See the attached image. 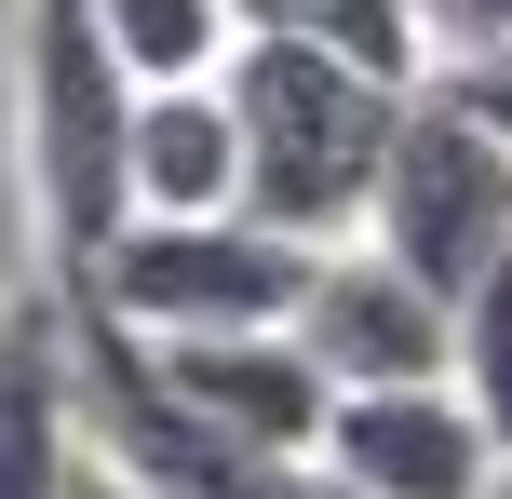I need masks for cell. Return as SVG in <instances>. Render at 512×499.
<instances>
[{"label":"cell","mask_w":512,"mask_h":499,"mask_svg":"<svg viewBox=\"0 0 512 499\" xmlns=\"http://www.w3.org/2000/svg\"><path fill=\"white\" fill-rule=\"evenodd\" d=\"M418 81H378L351 54H324L310 27H256L230 54V108H243V216L297 243H364L391 176V135H405Z\"/></svg>","instance_id":"6da1fadb"},{"label":"cell","mask_w":512,"mask_h":499,"mask_svg":"<svg viewBox=\"0 0 512 499\" xmlns=\"http://www.w3.org/2000/svg\"><path fill=\"white\" fill-rule=\"evenodd\" d=\"M27 203H41L54 297H81L108 270V243L135 230V81L108 54L95 0H27Z\"/></svg>","instance_id":"7a4b0ae2"},{"label":"cell","mask_w":512,"mask_h":499,"mask_svg":"<svg viewBox=\"0 0 512 499\" xmlns=\"http://www.w3.org/2000/svg\"><path fill=\"white\" fill-rule=\"evenodd\" d=\"M310 270H324V243L270 230V216H135L68 311L122 324V338H149V351H176V338H256V324H297Z\"/></svg>","instance_id":"3957f363"},{"label":"cell","mask_w":512,"mask_h":499,"mask_svg":"<svg viewBox=\"0 0 512 499\" xmlns=\"http://www.w3.org/2000/svg\"><path fill=\"white\" fill-rule=\"evenodd\" d=\"M364 243L405 257L432 297H472L512 257V135L459 95V81H418L405 95V135H391V176H378Z\"/></svg>","instance_id":"277c9868"},{"label":"cell","mask_w":512,"mask_h":499,"mask_svg":"<svg viewBox=\"0 0 512 499\" xmlns=\"http://www.w3.org/2000/svg\"><path fill=\"white\" fill-rule=\"evenodd\" d=\"M297 338L337 392H418V378H459V297H432L378 243H324V270L297 297Z\"/></svg>","instance_id":"5b68a950"},{"label":"cell","mask_w":512,"mask_h":499,"mask_svg":"<svg viewBox=\"0 0 512 499\" xmlns=\"http://www.w3.org/2000/svg\"><path fill=\"white\" fill-rule=\"evenodd\" d=\"M499 432L459 378H418V392H337L324 419V473L364 499H486L499 486Z\"/></svg>","instance_id":"8992f818"},{"label":"cell","mask_w":512,"mask_h":499,"mask_svg":"<svg viewBox=\"0 0 512 499\" xmlns=\"http://www.w3.org/2000/svg\"><path fill=\"white\" fill-rule=\"evenodd\" d=\"M135 351H149V338H135ZM149 365H162V392H176L203 432H230V446H256V459H324L337 378L310 365L297 324H256V338H176V351H149Z\"/></svg>","instance_id":"52a82bcc"},{"label":"cell","mask_w":512,"mask_h":499,"mask_svg":"<svg viewBox=\"0 0 512 499\" xmlns=\"http://www.w3.org/2000/svg\"><path fill=\"white\" fill-rule=\"evenodd\" d=\"M0 499H81V378L68 297H27L0 324Z\"/></svg>","instance_id":"ba28073f"},{"label":"cell","mask_w":512,"mask_h":499,"mask_svg":"<svg viewBox=\"0 0 512 499\" xmlns=\"http://www.w3.org/2000/svg\"><path fill=\"white\" fill-rule=\"evenodd\" d=\"M135 216H243V108H230V81L135 95Z\"/></svg>","instance_id":"9c48e42d"},{"label":"cell","mask_w":512,"mask_h":499,"mask_svg":"<svg viewBox=\"0 0 512 499\" xmlns=\"http://www.w3.org/2000/svg\"><path fill=\"white\" fill-rule=\"evenodd\" d=\"M108 54H122L135 95H176V81H230V54L256 41L243 0H95Z\"/></svg>","instance_id":"30bf717a"},{"label":"cell","mask_w":512,"mask_h":499,"mask_svg":"<svg viewBox=\"0 0 512 499\" xmlns=\"http://www.w3.org/2000/svg\"><path fill=\"white\" fill-rule=\"evenodd\" d=\"M270 27H310L324 54H351V68H378V81H432L418 0H270Z\"/></svg>","instance_id":"8fae6325"},{"label":"cell","mask_w":512,"mask_h":499,"mask_svg":"<svg viewBox=\"0 0 512 499\" xmlns=\"http://www.w3.org/2000/svg\"><path fill=\"white\" fill-rule=\"evenodd\" d=\"M459 392L486 405V432L512 446V257L459 297Z\"/></svg>","instance_id":"7c38bea8"},{"label":"cell","mask_w":512,"mask_h":499,"mask_svg":"<svg viewBox=\"0 0 512 499\" xmlns=\"http://www.w3.org/2000/svg\"><path fill=\"white\" fill-rule=\"evenodd\" d=\"M418 27H432V68H486V54H512V0H418Z\"/></svg>","instance_id":"4fadbf2b"},{"label":"cell","mask_w":512,"mask_h":499,"mask_svg":"<svg viewBox=\"0 0 512 499\" xmlns=\"http://www.w3.org/2000/svg\"><path fill=\"white\" fill-rule=\"evenodd\" d=\"M432 81H459V95H472V108H486V122L512 135V54H486V68H432Z\"/></svg>","instance_id":"5bb4252c"},{"label":"cell","mask_w":512,"mask_h":499,"mask_svg":"<svg viewBox=\"0 0 512 499\" xmlns=\"http://www.w3.org/2000/svg\"><path fill=\"white\" fill-rule=\"evenodd\" d=\"M81 499H149V486H135V473H108V459L81 446Z\"/></svg>","instance_id":"9a60e30c"},{"label":"cell","mask_w":512,"mask_h":499,"mask_svg":"<svg viewBox=\"0 0 512 499\" xmlns=\"http://www.w3.org/2000/svg\"><path fill=\"white\" fill-rule=\"evenodd\" d=\"M486 499H512V459H499V486H486Z\"/></svg>","instance_id":"2e32d148"},{"label":"cell","mask_w":512,"mask_h":499,"mask_svg":"<svg viewBox=\"0 0 512 499\" xmlns=\"http://www.w3.org/2000/svg\"><path fill=\"white\" fill-rule=\"evenodd\" d=\"M243 14H256V27H270V0H243Z\"/></svg>","instance_id":"e0dca14e"}]
</instances>
